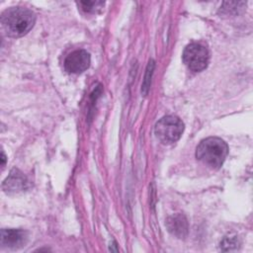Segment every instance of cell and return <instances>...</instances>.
<instances>
[{
  "label": "cell",
  "mask_w": 253,
  "mask_h": 253,
  "mask_svg": "<svg viewBox=\"0 0 253 253\" xmlns=\"http://www.w3.org/2000/svg\"><path fill=\"white\" fill-rule=\"evenodd\" d=\"M36 22L35 13L24 7H11L1 15V26L6 36L20 38L28 34Z\"/></svg>",
  "instance_id": "cell-1"
},
{
  "label": "cell",
  "mask_w": 253,
  "mask_h": 253,
  "mask_svg": "<svg viewBox=\"0 0 253 253\" xmlns=\"http://www.w3.org/2000/svg\"><path fill=\"white\" fill-rule=\"evenodd\" d=\"M228 153V146L219 137L210 136L203 139L196 148V157L211 169H218Z\"/></svg>",
  "instance_id": "cell-2"
},
{
  "label": "cell",
  "mask_w": 253,
  "mask_h": 253,
  "mask_svg": "<svg viewBox=\"0 0 253 253\" xmlns=\"http://www.w3.org/2000/svg\"><path fill=\"white\" fill-rule=\"evenodd\" d=\"M184 131V123L176 116H165L160 119L154 127L156 137L164 144L176 142Z\"/></svg>",
  "instance_id": "cell-3"
},
{
  "label": "cell",
  "mask_w": 253,
  "mask_h": 253,
  "mask_svg": "<svg viewBox=\"0 0 253 253\" xmlns=\"http://www.w3.org/2000/svg\"><path fill=\"white\" fill-rule=\"evenodd\" d=\"M183 61L190 70L200 72L207 68L210 61V52L203 44L193 42L185 47Z\"/></svg>",
  "instance_id": "cell-4"
},
{
  "label": "cell",
  "mask_w": 253,
  "mask_h": 253,
  "mask_svg": "<svg viewBox=\"0 0 253 253\" xmlns=\"http://www.w3.org/2000/svg\"><path fill=\"white\" fill-rule=\"evenodd\" d=\"M90 54L84 49L74 50L64 60V68L69 73L78 74L85 71L90 65Z\"/></svg>",
  "instance_id": "cell-5"
},
{
  "label": "cell",
  "mask_w": 253,
  "mask_h": 253,
  "mask_svg": "<svg viewBox=\"0 0 253 253\" xmlns=\"http://www.w3.org/2000/svg\"><path fill=\"white\" fill-rule=\"evenodd\" d=\"M1 245L7 249H20L28 241V232L23 229L3 228L1 230Z\"/></svg>",
  "instance_id": "cell-6"
},
{
  "label": "cell",
  "mask_w": 253,
  "mask_h": 253,
  "mask_svg": "<svg viewBox=\"0 0 253 253\" xmlns=\"http://www.w3.org/2000/svg\"><path fill=\"white\" fill-rule=\"evenodd\" d=\"M6 193H19L29 188L27 177L18 169H13L2 184Z\"/></svg>",
  "instance_id": "cell-7"
},
{
  "label": "cell",
  "mask_w": 253,
  "mask_h": 253,
  "mask_svg": "<svg viewBox=\"0 0 253 253\" xmlns=\"http://www.w3.org/2000/svg\"><path fill=\"white\" fill-rule=\"evenodd\" d=\"M167 227L172 234L178 237H183L188 232V223L183 215L169 217L167 220Z\"/></svg>",
  "instance_id": "cell-8"
},
{
  "label": "cell",
  "mask_w": 253,
  "mask_h": 253,
  "mask_svg": "<svg viewBox=\"0 0 253 253\" xmlns=\"http://www.w3.org/2000/svg\"><path fill=\"white\" fill-rule=\"evenodd\" d=\"M77 4L86 13H95L104 6L103 1H79Z\"/></svg>",
  "instance_id": "cell-9"
},
{
  "label": "cell",
  "mask_w": 253,
  "mask_h": 253,
  "mask_svg": "<svg viewBox=\"0 0 253 253\" xmlns=\"http://www.w3.org/2000/svg\"><path fill=\"white\" fill-rule=\"evenodd\" d=\"M243 5H245L244 2H224L220 7V12L225 15L236 13L239 8H243Z\"/></svg>",
  "instance_id": "cell-10"
},
{
  "label": "cell",
  "mask_w": 253,
  "mask_h": 253,
  "mask_svg": "<svg viewBox=\"0 0 253 253\" xmlns=\"http://www.w3.org/2000/svg\"><path fill=\"white\" fill-rule=\"evenodd\" d=\"M237 246H238V240L236 236L224 237V239L220 243V248L223 251H230V250L236 249Z\"/></svg>",
  "instance_id": "cell-11"
},
{
  "label": "cell",
  "mask_w": 253,
  "mask_h": 253,
  "mask_svg": "<svg viewBox=\"0 0 253 253\" xmlns=\"http://www.w3.org/2000/svg\"><path fill=\"white\" fill-rule=\"evenodd\" d=\"M153 67H154V61L151 59V60L149 61V63H148L147 70H146V71H147V72H146V76H145V79H144L143 85H142V90L144 91V89H146V90H145V93H147V89L149 88V85H150V82H149V79H147V76H148L149 73H150V75L152 74Z\"/></svg>",
  "instance_id": "cell-12"
},
{
  "label": "cell",
  "mask_w": 253,
  "mask_h": 253,
  "mask_svg": "<svg viewBox=\"0 0 253 253\" xmlns=\"http://www.w3.org/2000/svg\"><path fill=\"white\" fill-rule=\"evenodd\" d=\"M1 160H2V167H4V165H5V162H6V156H5V153H4V151H2Z\"/></svg>",
  "instance_id": "cell-13"
}]
</instances>
